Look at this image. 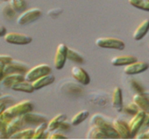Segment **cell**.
<instances>
[{
	"label": "cell",
	"mask_w": 149,
	"mask_h": 140,
	"mask_svg": "<svg viewBox=\"0 0 149 140\" xmlns=\"http://www.w3.org/2000/svg\"><path fill=\"white\" fill-rule=\"evenodd\" d=\"M33 108H34V105H33L32 102L27 100L21 101L17 104H13L7 108H5L4 111L0 114V120L6 121V123H9L16 117L31 112Z\"/></svg>",
	"instance_id": "obj_1"
},
{
	"label": "cell",
	"mask_w": 149,
	"mask_h": 140,
	"mask_svg": "<svg viewBox=\"0 0 149 140\" xmlns=\"http://www.w3.org/2000/svg\"><path fill=\"white\" fill-rule=\"evenodd\" d=\"M138 61L136 56L133 55H119L115 56L111 59V64L115 66H121V65H127L129 64H132Z\"/></svg>",
	"instance_id": "obj_19"
},
{
	"label": "cell",
	"mask_w": 149,
	"mask_h": 140,
	"mask_svg": "<svg viewBox=\"0 0 149 140\" xmlns=\"http://www.w3.org/2000/svg\"><path fill=\"white\" fill-rule=\"evenodd\" d=\"M138 138L140 139H149V133H146V134H140L138 135Z\"/></svg>",
	"instance_id": "obj_41"
},
{
	"label": "cell",
	"mask_w": 149,
	"mask_h": 140,
	"mask_svg": "<svg viewBox=\"0 0 149 140\" xmlns=\"http://www.w3.org/2000/svg\"><path fill=\"white\" fill-rule=\"evenodd\" d=\"M34 129H22L10 135L9 137L12 139H32L33 135H34Z\"/></svg>",
	"instance_id": "obj_26"
},
{
	"label": "cell",
	"mask_w": 149,
	"mask_h": 140,
	"mask_svg": "<svg viewBox=\"0 0 149 140\" xmlns=\"http://www.w3.org/2000/svg\"><path fill=\"white\" fill-rule=\"evenodd\" d=\"M5 108H6V106H5V105H0V114H1L2 112L4 111Z\"/></svg>",
	"instance_id": "obj_43"
},
{
	"label": "cell",
	"mask_w": 149,
	"mask_h": 140,
	"mask_svg": "<svg viewBox=\"0 0 149 140\" xmlns=\"http://www.w3.org/2000/svg\"><path fill=\"white\" fill-rule=\"evenodd\" d=\"M7 34V29H6V27H4L2 25H0V36H5Z\"/></svg>",
	"instance_id": "obj_40"
},
{
	"label": "cell",
	"mask_w": 149,
	"mask_h": 140,
	"mask_svg": "<svg viewBox=\"0 0 149 140\" xmlns=\"http://www.w3.org/2000/svg\"><path fill=\"white\" fill-rule=\"evenodd\" d=\"M22 80H24V74L13 73L4 76V78L1 80V84L6 88H11V86L14 85V84Z\"/></svg>",
	"instance_id": "obj_18"
},
{
	"label": "cell",
	"mask_w": 149,
	"mask_h": 140,
	"mask_svg": "<svg viewBox=\"0 0 149 140\" xmlns=\"http://www.w3.org/2000/svg\"><path fill=\"white\" fill-rule=\"evenodd\" d=\"M4 39L8 43L15 44V45H26L31 43L33 40L32 36H30L21 34V33H15V32L7 33L4 36Z\"/></svg>",
	"instance_id": "obj_6"
},
{
	"label": "cell",
	"mask_w": 149,
	"mask_h": 140,
	"mask_svg": "<svg viewBox=\"0 0 149 140\" xmlns=\"http://www.w3.org/2000/svg\"><path fill=\"white\" fill-rule=\"evenodd\" d=\"M133 103H135L141 110L146 113L149 112V100L143 95V93H136L133 95Z\"/></svg>",
	"instance_id": "obj_22"
},
{
	"label": "cell",
	"mask_w": 149,
	"mask_h": 140,
	"mask_svg": "<svg viewBox=\"0 0 149 140\" xmlns=\"http://www.w3.org/2000/svg\"><path fill=\"white\" fill-rule=\"evenodd\" d=\"M28 69L29 68H28L26 64L19 62V61L12 60L11 62L4 64V75L6 76V75L13 74V73L24 74V73H26Z\"/></svg>",
	"instance_id": "obj_10"
},
{
	"label": "cell",
	"mask_w": 149,
	"mask_h": 140,
	"mask_svg": "<svg viewBox=\"0 0 149 140\" xmlns=\"http://www.w3.org/2000/svg\"><path fill=\"white\" fill-rule=\"evenodd\" d=\"M66 58L70 61H72L74 63H77V64H83L85 61H84V58L79 54L78 52H77L76 50H74L70 48H67V53H66Z\"/></svg>",
	"instance_id": "obj_29"
},
{
	"label": "cell",
	"mask_w": 149,
	"mask_h": 140,
	"mask_svg": "<svg viewBox=\"0 0 149 140\" xmlns=\"http://www.w3.org/2000/svg\"><path fill=\"white\" fill-rule=\"evenodd\" d=\"M88 115H90V112H88V110H81L77 112V114H74L73 116V118L71 119V124L76 126V125H78L79 123H81L82 121L85 120Z\"/></svg>",
	"instance_id": "obj_28"
},
{
	"label": "cell",
	"mask_w": 149,
	"mask_h": 140,
	"mask_svg": "<svg viewBox=\"0 0 149 140\" xmlns=\"http://www.w3.org/2000/svg\"><path fill=\"white\" fill-rule=\"evenodd\" d=\"M13 104H15V100L14 98L10 95H3L0 96V105H5L6 106H11Z\"/></svg>",
	"instance_id": "obj_32"
},
{
	"label": "cell",
	"mask_w": 149,
	"mask_h": 140,
	"mask_svg": "<svg viewBox=\"0 0 149 140\" xmlns=\"http://www.w3.org/2000/svg\"><path fill=\"white\" fill-rule=\"evenodd\" d=\"M95 44L104 49H114L118 50L125 49L124 41L116 37H99L95 40Z\"/></svg>",
	"instance_id": "obj_4"
},
{
	"label": "cell",
	"mask_w": 149,
	"mask_h": 140,
	"mask_svg": "<svg viewBox=\"0 0 149 140\" xmlns=\"http://www.w3.org/2000/svg\"><path fill=\"white\" fill-rule=\"evenodd\" d=\"M8 1L16 11H24L27 8L25 0H8Z\"/></svg>",
	"instance_id": "obj_31"
},
{
	"label": "cell",
	"mask_w": 149,
	"mask_h": 140,
	"mask_svg": "<svg viewBox=\"0 0 149 140\" xmlns=\"http://www.w3.org/2000/svg\"><path fill=\"white\" fill-rule=\"evenodd\" d=\"M70 127H71L70 124L67 123L65 120H63V121H62V123L59 124L57 130H60V131H68V130H70Z\"/></svg>",
	"instance_id": "obj_37"
},
{
	"label": "cell",
	"mask_w": 149,
	"mask_h": 140,
	"mask_svg": "<svg viewBox=\"0 0 149 140\" xmlns=\"http://www.w3.org/2000/svg\"><path fill=\"white\" fill-rule=\"evenodd\" d=\"M128 2L139 9L149 11V0H128Z\"/></svg>",
	"instance_id": "obj_30"
},
{
	"label": "cell",
	"mask_w": 149,
	"mask_h": 140,
	"mask_svg": "<svg viewBox=\"0 0 149 140\" xmlns=\"http://www.w3.org/2000/svg\"><path fill=\"white\" fill-rule=\"evenodd\" d=\"M149 67V64L146 62H142V61H136V62L129 64L125 65L124 73L126 75H136L142 72H144Z\"/></svg>",
	"instance_id": "obj_11"
},
{
	"label": "cell",
	"mask_w": 149,
	"mask_h": 140,
	"mask_svg": "<svg viewBox=\"0 0 149 140\" xmlns=\"http://www.w3.org/2000/svg\"><path fill=\"white\" fill-rule=\"evenodd\" d=\"M91 124L100 127L106 134L108 138H118V137H119V135H118V132L116 131V129L114 128V126L111 125L108 121H106V120L102 116H101L100 114H95L91 117Z\"/></svg>",
	"instance_id": "obj_2"
},
{
	"label": "cell",
	"mask_w": 149,
	"mask_h": 140,
	"mask_svg": "<svg viewBox=\"0 0 149 140\" xmlns=\"http://www.w3.org/2000/svg\"><path fill=\"white\" fill-rule=\"evenodd\" d=\"M123 109L127 112L128 114H135V113H137V112L139 111V107L138 106L135 104V103H130V104H129L127 106H125L123 107Z\"/></svg>",
	"instance_id": "obj_33"
},
{
	"label": "cell",
	"mask_w": 149,
	"mask_h": 140,
	"mask_svg": "<svg viewBox=\"0 0 149 140\" xmlns=\"http://www.w3.org/2000/svg\"><path fill=\"white\" fill-rule=\"evenodd\" d=\"M149 30V19L143 20L140 24L137 26L136 29L134 30L132 37L134 40H141L143 37L147 34Z\"/></svg>",
	"instance_id": "obj_21"
},
{
	"label": "cell",
	"mask_w": 149,
	"mask_h": 140,
	"mask_svg": "<svg viewBox=\"0 0 149 140\" xmlns=\"http://www.w3.org/2000/svg\"><path fill=\"white\" fill-rule=\"evenodd\" d=\"M71 74L73 78L82 85H88L91 82V78L88 74L80 66H77V65L73 66L71 69Z\"/></svg>",
	"instance_id": "obj_13"
},
{
	"label": "cell",
	"mask_w": 149,
	"mask_h": 140,
	"mask_svg": "<svg viewBox=\"0 0 149 140\" xmlns=\"http://www.w3.org/2000/svg\"><path fill=\"white\" fill-rule=\"evenodd\" d=\"M48 129V123H42L36 126V128L35 129L34 135H33L32 139H43V138H48L47 136H49V134H46V131Z\"/></svg>",
	"instance_id": "obj_25"
},
{
	"label": "cell",
	"mask_w": 149,
	"mask_h": 140,
	"mask_svg": "<svg viewBox=\"0 0 149 140\" xmlns=\"http://www.w3.org/2000/svg\"><path fill=\"white\" fill-rule=\"evenodd\" d=\"M16 10L14 9L8 1L0 4V18L5 21H12L16 17Z\"/></svg>",
	"instance_id": "obj_15"
},
{
	"label": "cell",
	"mask_w": 149,
	"mask_h": 140,
	"mask_svg": "<svg viewBox=\"0 0 149 140\" xmlns=\"http://www.w3.org/2000/svg\"><path fill=\"white\" fill-rule=\"evenodd\" d=\"M61 13H62V9H60V8H53V9H50V10L48 12L49 15L50 17H52V18H55V17L59 16Z\"/></svg>",
	"instance_id": "obj_38"
},
{
	"label": "cell",
	"mask_w": 149,
	"mask_h": 140,
	"mask_svg": "<svg viewBox=\"0 0 149 140\" xmlns=\"http://www.w3.org/2000/svg\"><path fill=\"white\" fill-rule=\"evenodd\" d=\"M22 118L24 120L26 125H36L37 126L42 123L48 121V120H47L45 116L37 114V113H32V111L23 114Z\"/></svg>",
	"instance_id": "obj_17"
},
{
	"label": "cell",
	"mask_w": 149,
	"mask_h": 140,
	"mask_svg": "<svg viewBox=\"0 0 149 140\" xmlns=\"http://www.w3.org/2000/svg\"><path fill=\"white\" fill-rule=\"evenodd\" d=\"M111 101H112V106L115 109H116L118 112H121L123 110V98H122V90L120 87L116 86L114 88L113 92H112L111 96Z\"/></svg>",
	"instance_id": "obj_16"
},
{
	"label": "cell",
	"mask_w": 149,
	"mask_h": 140,
	"mask_svg": "<svg viewBox=\"0 0 149 140\" xmlns=\"http://www.w3.org/2000/svg\"><path fill=\"white\" fill-rule=\"evenodd\" d=\"M54 80H55V77L49 73L48 75H45V76H42L37 79H36V80L32 82V84H33V86H34L35 90H39L41 88L52 84Z\"/></svg>",
	"instance_id": "obj_20"
},
{
	"label": "cell",
	"mask_w": 149,
	"mask_h": 140,
	"mask_svg": "<svg viewBox=\"0 0 149 140\" xmlns=\"http://www.w3.org/2000/svg\"><path fill=\"white\" fill-rule=\"evenodd\" d=\"M114 128L118 132L119 137L121 138H130L132 137V134H130V130L129 127V123H125L123 120L121 119H116L113 121Z\"/></svg>",
	"instance_id": "obj_12"
},
{
	"label": "cell",
	"mask_w": 149,
	"mask_h": 140,
	"mask_svg": "<svg viewBox=\"0 0 149 140\" xmlns=\"http://www.w3.org/2000/svg\"><path fill=\"white\" fill-rule=\"evenodd\" d=\"M67 48L68 47L61 43L58 45L57 49H56V52L54 55V66L56 69L61 70L65 64V61H66V53H67Z\"/></svg>",
	"instance_id": "obj_8"
},
{
	"label": "cell",
	"mask_w": 149,
	"mask_h": 140,
	"mask_svg": "<svg viewBox=\"0 0 149 140\" xmlns=\"http://www.w3.org/2000/svg\"><path fill=\"white\" fill-rule=\"evenodd\" d=\"M42 15V11L39 8H30L22 11V13L17 19L18 24L20 25H25L28 23L35 22L37 19H39Z\"/></svg>",
	"instance_id": "obj_5"
},
{
	"label": "cell",
	"mask_w": 149,
	"mask_h": 140,
	"mask_svg": "<svg viewBox=\"0 0 149 140\" xmlns=\"http://www.w3.org/2000/svg\"><path fill=\"white\" fill-rule=\"evenodd\" d=\"M146 113L143 110L140 109L137 113H135L134 116L132 117V119L130 120L129 123V127L130 130V134H132V137L135 136L140 128L142 127V125H143L144 123V119H146Z\"/></svg>",
	"instance_id": "obj_7"
},
{
	"label": "cell",
	"mask_w": 149,
	"mask_h": 140,
	"mask_svg": "<svg viewBox=\"0 0 149 140\" xmlns=\"http://www.w3.org/2000/svg\"><path fill=\"white\" fill-rule=\"evenodd\" d=\"M58 88H61V92L64 93V94L72 95V96H77L79 94H81L83 92L82 88L77 83L70 80L67 82H60Z\"/></svg>",
	"instance_id": "obj_9"
},
{
	"label": "cell",
	"mask_w": 149,
	"mask_h": 140,
	"mask_svg": "<svg viewBox=\"0 0 149 140\" xmlns=\"http://www.w3.org/2000/svg\"><path fill=\"white\" fill-rule=\"evenodd\" d=\"M65 120H66V115L65 114H58L57 116H55L53 119H51L49 120V123H48V130L49 131L57 130L59 124Z\"/></svg>",
	"instance_id": "obj_27"
},
{
	"label": "cell",
	"mask_w": 149,
	"mask_h": 140,
	"mask_svg": "<svg viewBox=\"0 0 149 140\" xmlns=\"http://www.w3.org/2000/svg\"><path fill=\"white\" fill-rule=\"evenodd\" d=\"M147 133H149V129H148V131H147Z\"/></svg>",
	"instance_id": "obj_44"
},
{
	"label": "cell",
	"mask_w": 149,
	"mask_h": 140,
	"mask_svg": "<svg viewBox=\"0 0 149 140\" xmlns=\"http://www.w3.org/2000/svg\"><path fill=\"white\" fill-rule=\"evenodd\" d=\"M87 138L88 139H104L108 138L106 134L98 126L91 125V128L87 133Z\"/></svg>",
	"instance_id": "obj_24"
},
{
	"label": "cell",
	"mask_w": 149,
	"mask_h": 140,
	"mask_svg": "<svg viewBox=\"0 0 149 140\" xmlns=\"http://www.w3.org/2000/svg\"><path fill=\"white\" fill-rule=\"evenodd\" d=\"M25 126H26V123L22 118V115L12 119L9 123H8V126H7V133H8V137L10 136V135H12L13 134H15L16 132H18V131L23 129Z\"/></svg>",
	"instance_id": "obj_14"
},
{
	"label": "cell",
	"mask_w": 149,
	"mask_h": 140,
	"mask_svg": "<svg viewBox=\"0 0 149 140\" xmlns=\"http://www.w3.org/2000/svg\"><path fill=\"white\" fill-rule=\"evenodd\" d=\"M143 125H144V126H147V127H149V112H148V113H146V119H144Z\"/></svg>",
	"instance_id": "obj_42"
},
{
	"label": "cell",
	"mask_w": 149,
	"mask_h": 140,
	"mask_svg": "<svg viewBox=\"0 0 149 140\" xmlns=\"http://www.w3.org/2000/svg\"><path fill=\"white\" fill-rule=\"evenodd\" d=\"M4 64H3L2 62H0V82H1V80H2V78H4Z\"/></svg>",
	"instance_id": "obj_39"
},
{
	"label": "cell",
	"mask_w": 149,
	"mask_h": 140,
	"mask_svg": "<svg viewBox=\"0 0 149 140\" xmlns=\"http://www.w3.org/2000/svg\"><path fill=\"white\" fill-rule=\"evenodd\" d=\"M50 72H51V68L49 65L45 64H38V65H36V66H34L33 68L27 70L26 73L24 74V79L30 82H33L38 78L45 76V75H48Z\"/></svg>",
	"instance_id": "obj_3"
},
{
	"label": "cell",
	"mask_w": 149,
	"mask_h": 140,
	"mask_svg": "<svg viewBox=\"0 0 149 140\" xmlns=\"http://www.w3.org/2000/svg\"><path fill=\"white\" fill-rule=\"evenodd\" d=\"M130 84H132V87L133 90L136 92L137 93H144V90H143V88L140 85V84L137 82V81H135V80H132L130 81Z\"/></svg>",
	"instance_id": "obj_35"
},
{
	"label": "cell",
	"mask_w": 149,
	"mask_h": 140,
	"mask_svg": "<svg viewBox=\"0 0 149 140\" xmlns=\"http://www.w3.org/2000/svg\"><path fill=\"white\" fill-rule=\"evenodd\" d=\"M148 47H149V46H148Z\"/></svg>",
	"instance_id": "obj_45"
},
{
	"label": "cell",
	"mask_w": 149,
	"mask_h": 140,
	"mask_svg": "<svg viewBox=\"0 0 149 140\" xmlns=\"http://www.w3.org/2000/svg\"><path fill=\"white\" fill-rule=\"evenodd\" d=\"M7 126L8 123L0 120V138H8L7 133Z\"/></svg>",
	"instance_id": "obj_34"
},
{
	"label": "cell",
	"mask_w": 149,
	"mask_h": 140,
	"mask_svg": "<svg viewBox=\"0 0 149 140\" xmlns=\"http://www.w3.org/2000/svg\"><path fill=\"white\" fill-rule=\"evenodd\" d=\"M13 91H17V92H27V93H31L35 91L34 86H33L32 82L28 81V80H22L20 81L14 85L11 86V88Z\"/></svg>",
	"instance_id": "obj_23"
},
{
	"label": "cell",
	"mask_w": 149,
	"mask_h": 140,
	"mask_svg": "<svg viewBox=\"0 0 149 140\" xmlns=\"http://www.w3.org/2000/svg\"><path fill=\"white\" fill-rule=\"evenodd\" d=\"M48 139H66V136L61 133H52L48 136Z\"/></svg>",
	"instance_id": "obj_36"
}]
</instances>
